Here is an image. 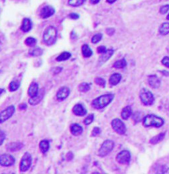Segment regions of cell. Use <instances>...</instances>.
Returning a JSON list of instances; mask_svg holds the SVG:
<instances>
[{
    "mask_svg": "<svg viewBox=\"0 0 169 174\" xmlns=\"http://www.w3.org/2000/svg\"><path fill=\"white\" fill-rule=\"evenodd\" d=\"M122 80V75L119 73H114L111 75V76L109 77V83L110 84V86H116L121 82Z\"/></svg>",
    "mask_w": 169,
    "mask_h": 174,
    "instance_id": "18",
    "label": "cell"
},
{
    "mask_svg": "<svg viewBox=\"0 0 169 174\" xmlns=\"http://www.w3.org/2000/svg\"><path fill=\"white\" fill-rule=\"evenodd\" d=\"M73 157H74V155L71 152H69L67 154V159H68V161H71V160L73 159Z\"/></svg>",
    "mask_w": 169,
    "mask_h": 174,
    "instance_id": "45",
    "label": "cell"
},
{
    "mask_svg": "<svg viewBox=\"0 0 169 174\" xmlns=\"http://www.w3.org/2000/svg\"><path fill=\"white\" fill-rule=\"evenodd\" d=\"M85 0H68V4L72 7H78L83 4Z\"/></svg>",
    "mask_w": 169,
    "mask_h": 174,
    "instance_id": "33",
    "label": "cell"
},
{
    "mask_svg": "<svg viewBox=\"0 0 169 174\" xmlns=\"http://www.w3.org/2000/svg\"><path fill=\"white\" fill-rule=\"evenodd\" d=\"M72 112H73L75 115L80 117H84L87 113V109L85 108L83 105L80 103L77 104L74 106L73 108H72Z\"/></svg>",
    "mask_w": 169,
    "mask_h": 174,
    "instance_id": "13",
    "label": "cell"
},
{
    "mask_svg": "<svg viewBox=\"0 0 169 174\" xmlns=\"http://www.w3.org/2000/svg\"><path fill=\"white\" fill-rule=\"evenodd\" d=\"M68 16H69L70 18L72 20H77L79 18V16L77 14V13H71L69 15H68Z\"/></svg>",
    "mask_w": 169,
    "mask_h": 174,
    "instance_id": "43",
    "label": "cell"
},
{
    "mask_svg": "<svg viewBox=\"0 0 169 174\" xmlns=\"http://www.w3.org/2000/svg\"><path fill=\"white\" fill-rule=\"evenodd\" d=\"M167 19L168 20H169V13H168V15L167 17Z\"/></svg>",
    "mask_w": 169,
    "mask_h": 174,
    "instance_id": "49",
    "label": "cell"
},
{
    "mask_svg": "<svg viewBox=\"0 0 169 174\" xmlns=\"http://www.w3.org/2000/svg\"><path fill=\"white\" fill-rule=\"evenodd\" d=\"M113 53H114V50L113 49H109L107 50V51L105 53L101 54V55L100 56L99 61H98V65H101L103 63H105V62H107L110 58H111Z\"/></svg>",
    "mask_w": 169,
    "mask_h": 174,
    "instance_id": "15",
    "label": "cell"
},
{
    "mask_svg": "<svg viewBox=\"0 0 169 174\" xmlns=\"http://www.w3.org/2000/svg\"><path fill=\"white\" fill-rule=\"evenodd\" d=\"M70 131L71 134L74 136L81 135L83 132V128L78 123L72 124L70 127Z\"/></svg>",
    "mask_w": 169,
    "mask_h": 174,
    "instance_id": "20",
    "label": "cell"
},
{
    "mask_svg": "<svg viewBox=\"0 0 169 174\" xmlns=\"http://www.w3.org/2000/svg\"><path fill=\"white\" fill-rule=\"evenodd\" d=\"M32 156L29 153H25L22 157L20 163V171L21 172H26L30 168L32 165Z\"/></svg>",
    "mask_w": 169,
    "mask_h": 174,
    "instance_id": "8",
    "label": "cell"
},
{
    "mask_svg": "<svg viewBox=\"0 0 169 174\" xmlns=\"http://www.w3.org/2000/svg\"><path fill=\"white\" fill-rule=\"evenodd\" d=\"M39 147L41 152L42 153H46L50 148V143L46 139L42 140V141H40L39 144Z\"/></svg>",
    "mask_w": 169,
    "mask_h": 174,
    "instance_id": "25",
    "label": "cell"
},
{
    "mask_svg": "<svg viewBox=\"0 0 169 174\" xmlns=\"http://www.w3.org/2000/svg\"><path fill=\"white\" fill-rule=\"evenodd\" d=\"M103 38V35L101 33H97L91 39V43L93 44H97L101 41Z\"/></svg>",
    "mask_w": 169,
    "mask_h": 174,
    "instance_id": "35",
    "label": "cell"
},
{
    "mask_svg": "<svg viewBox=\"0 0 169 174\" xmlns=\"http://www.w3.org/2000/svg\"><path fill=\"white\" fill-rule=\"evenodd\" d=\"M107 48L105 46H99V47H97V53L99 54H103L105 53L107 51Z\"/></svg>",
    "mask_w": 169,
    "mask_h": 174,
    "instance_id": "40",
    "label": "cell"
},
{
    "mask_svg": "<svg viewBox=\"0 0 169 174\" xmlns=\"http://www.w3.org/2000/svg\"><path fill=\"white\" fill-rule=\"evenodd\" d=\"M44 94H45V91H44V89H42V90H40L39 91V93H38V94L36 95V96L30 98L29 99V104L32 106L39 104L41 102V100L43 99Z\"/></svg>",
    "mask_w": 169,
    "mask_h": 174,
    "instance_id": "16",
    "label": "cell"
},
{
    "mask_svg": "<svg viewBox=\"0 0 169 174\" xmlns=\"http://www.w3.org/2000/svg\"><path fill=\"white\" fill-rule=\"evenodd\" d=\"M57 31L55 27L50 26L45 30L43 35V41L46 45H53L57 41Z\"/></svg>",
    "mask_w": 169,
    "mask_h": 174,
    "instance_id": "4",
    "label": "cell"
},
{
    "mask_svg": "<svg viewBox=\"0 0 169 174\" xmlns=\"http://www.w3.org/2000/svg\"><path fill=\"white\" fill-rule=\"evenodd\" d=\"M115 32H116L115 29L113 28H107V30H106V32L109 36L113 35H114Z\"/></svg>",
    "mask_w": 169,
    "mask_h": 174,
    "instance_id": "42",
    "label": "cell"
},
{
    "mask_svg": "<svg viewBox=\"0 0 169 174\" xmlns=\"http://www.w3.org/2000/svg\"><path fill=\"white\" fill-rule=\"evenodd\" d=\"M111 125L113 130L119 135H124L127 132L126 126L120 118H113L111 122Z\"/></svg>",
    "mask_w": 169,
    "mask_h": 174,
    "instance_id": "6",
    "label": "cell"
},
{
    "mask_svg": "<svg viewBox=\"0 0 169 174\" xmlns=\"http://www.w3.org/2000/svg\"><path fill=\"white\" fill-rule=\"evenodd\" d=\"M16 159L9 154H3L0 155V165L3 167H10L14 164Z\"/></svg>",
    "mask_w": 169,
    "mask_h": 174,
    "instance_id": "10",
    "label": "cell"
},
{
    "mask_svg": "<svg viewBox=\"0 0 169 174\" xmlns=\"http://www.w3.org/2000/svg\"><path fill=\"white\" fill-rule=\"evenodd\" d=\"M166 137V132H160L159 134H158L156 136H154L153 137H152L149 143L150 144L152 145H156L158 143H161L162 141H163V140Z\"/></svg>",
    "mask_w": 169,
    "mask_h": 174,
    "instance_id": "19",
    "label": "cell"
},
{
    "mask_svg": "<svg viewBox=\"0 0 169 174\" xmlns=\"http://www.w3.org/2000/svg\"><path fill=\"white\" fill-rule=\"evenodd\" d=\"M162 64L164 66H165L166 67L168 68L169 69V57H164L163 59H162L161 61Z\"/></svg>",
    "mask_w": 169,
    "mask_h": 174,
    "instance_id": "38",
    "label": "cell"
},
{
    "mask_svg": "<svg viewBox=\"0 0 169 174\" xmlns=\"http://www.w3.org/2000/svg\"><path fill=\"white\" fill-rule=\"evenodd\" d=\"M101 128L99 127H94L91 131V136H93V137H95V136H97L101 134Z\"/></svg>",
    "mask_w": 169,
    "mask_h": 174,
    "instance_id": "37",
    "label": "cell"
},
{
    "mask_svg": "<svg viewBox=\"0 0 169 174\" xmlns=\"http://www.w3.org/2000/svg\"><path fill=\"white\" fill-rule=\"evenodd\" d=\"M20 86V82L18 80H13L9 85V90L10 91H16Z\"/></svg>",
    "mask_w": 169,
    "mask_h": 174,
    "instance_id": "29",
    "label": "cell"
},
{
    "mask_svg": "<svg viewBox=\"0 0 169 174\" xmlns=\"http://www.w3.org/2000/svg\"><path fill=\"white\" fill-rule=\"evenodd\" d=\"M71 57V54L68 52H64L62 53L58 57H57V61H67L68 59H69Z\"/></svg>",
    "mask_w": 169,
    "mask_h": 174,
    "instance_id": "31",
    "label": "cell"
},
{
    "mask_svg": "<svg viewBox=\"0 0 169 174\" xmlns=\"http://www.w3.org/2000/svg\"><path fill=\"white\" fill-rule=\"evenodd\" d=\"M115 147V143L113 140L107 139L102 143L98 151L99 157H105L111 153Z\"/></svg>",
    "mask_w": 169,
    "mask_h": 174,
    "instance_id": "5",
    "label": "cell"
},
{
    "mask_svg": "<svg viewBox=\"0 0 169 174\" xmlns=\"http://www.w3.org/2000/svg\"><path fill=\"white\" fill-rule=\"evenodd\" d=\"M163 118L155 114H147L142 118V125L146 128H161L164 124Z\"/></svg>",
    "mask_w": 169,
    "mask_h": 174,
    "instance_id": "2",
    "label": "cell"
},
{
    "mask_svg": "<svg viewBox=\"0 0 169 174\" xmlns=\"http://www.w3.org/2000/svg\"><path fill=\"white\" fill-rule=\"evenodd\" d=\"M32 23L29 18H24L22 21L21 30L24 32H28L32 29Z\"/></svg>",
    "mask_w": 169,
    "mask_h": 174,
    "instance_id": "22",
    "label": "cell"
},
{
    "mask_svg": "<svg viewBox=\"0 0 169 174\" xmlns=\"http://www.w3.org/2000/svg\"><path fill=\"white\" fill-rule=\"evenodd\" d=\"M159 33L161 35L166 36L169 34V22H164L160 25L159 30Z\"/></svg>",
    "mask_w": 169,
    "mask_h": 174,
    "instance_id": "26",
    "label": "cell"
},
{
    "mask_svg": "<svg viewBox=\"0 0 169 174\" xmlns=\"http://www.w3.org/2000/svg\"><path fill=\"white\" fill-rule=\"evenodd\" d=\"M15 106H10L6 108L4 110L0 112V124L3 123V122L8 120L9 118H11L13 114L15 113Z\"/></svg>",
    "mask_w": 169,
    "mask_h": 174,
    "instance_id": "9",
    "label": "cell"
},
{
    "mask_svg": "<svg viewBox=\"0 0 169 174\" xmlns=\"http://www.w3.org/2000/svg\"><path fill=\"white\" fill-rule=\"evenodd\" d=\"M94 118H95V116L94 114H91L88 115L87 117L85 118V120L83 121L84 124L85 125H89L91 124L93 122L94 120Z\"/></svg>",
    "mask_w": 169,
    "mask_h": 174,
    "instance_id": "36",
    "label": "cell"
},
{
    "mask_svg": "<svg viewBox=\"0 0 169 174\" xmlns=\"http://www.w3.org/2000/svg\"><path fill=\"white\" fill-rule=\"evenodd\" d=\"M160 72L164 76H166V77H168L169 76V71H167V70H162V71H160Z\"/></svg>",
    "mask_w": 169,
    "mask_h": 174,
    "instance_id": "44",
    "label": "cell"
},
{
    "mask_svg": "<svg viewBox=\"0 0 169 174\" xmlns=\"http://www.w3.org/2000/svg\"><path fill=\"white\" fill-rule=\"evenodd\" d=\"M115 95L112 93H108L100 95V96L96 98L91 102L92 107L96 109V110H102L112 103L113 99H114Z\"/></svg>",
    "mask_w": 169,
    "mask_h": 174,
    "instance_id": "1",
    "label": "cell"
},
{
    "mask_svg": "<svg viewBox=\"0 0 169 174\" xmlns=\"http://www.w3.org/2000/svg\"><path fill=\"white\" fill-rule=\"evenodd\" d=\"M95 83L98 86L101 87L103 88L105 87L106 86V81L102 77H96L95 79Z\"/></svg>",
    "mask_w": 169,
    "mask_h": 174,
    "instance_id": "32",
    "label": "cell"
},
{
    "mask_svg": "<svg viewBox=\"0 0 169 174\" xmlns=\"http://www.w3.org/2000/svg\"><path fill=\"white\" fill-rule=\"evenodd\" d=\"M132 159V154L129 150L123 149L119 151L116 155V160L120 165L129 164Z\"/></svg>",
    "mask_w": 169,
    "mask_h": 174,
    "instance_id": "7",
    "label": "cell"
},
{
    "mask_svg": "<svg viewBox=\"0 0 169 174\" xmlns=\"http://www.w3.org/2000/svg\"><path fill=\"white\" fill-rule=\"evenodd\" d=\"M36 43V39L33 38V37H28V38H27L25 40V44L27 46H28L30 47H32L34 46H35Z\"/></svg>",
    "mask_w": 169,
    "mask_h": 174,
    "instance_id": "34",
    "label": "cell"
},
{
    "mask_svg": "<svg viewBox=\"0 0 169 174\" xmlns=\"http://www.w3.org/2000/svg\"><path fill=\"white\" fill-rule=\"evenodd\" d=\"M100 2V0H90V2L92 4H97Z\"/></svg>",
    "mask_w": 169,
    "mask_h": 174,
    "instance_id": "46",
    "label": "cell"
},
{
    "mask_svg": "<svg viewBox=\"0 0 169 174\" xmlns=\"http://www.w3.org/2000/svg\"><path fill=\"white\" fill-rule=\"evenodd\" d=\"M81 51L83 56L85 58H89L93 55V50L90 48V46L87 44H85L82 46Z\"/></svg>",
    "mask_w": 169,
    "mask_h": 174,
    "instance_id": "24",
    "label": "cell"
},
{
    "mask_svg": "<svg viewBox=\"0 0 169 174\" xmlns=\"http://www.w3.org/2000/svg\"><path fill=\"white\" fill-rule=\"evenodd\" d=\"M139 98L142 104L146 106H151L154 104L155 102L153 93L147 88H142L140 91Z\"/></svg>",
    "mask_w": 169,
    "mask_h": 174,
    "instance_id": "3",
    "label": "cell"
},
{
    "mask_svg": "<svg viewBox=\"0 0 169 174\" xmlns=\"http://www.w3.org/2000/svg\"><path fill=\"white\" fill-rule=\"evenodd\" d=\"M6 139V134L3 131L0 130V146H1Z\"/></svg>",
    "mask_w": 169,
    "mask_h": 174,
    "instance_id": "41",
    "label": "cell"
},
{
    "mask_svg": "<svg viewBox=\"0 0 169 174\" xmlns=\"http://www.w3.org/2000/svg\"><path fill=\"white\" fill-rule=\"evenodd\" d=\"M168 9H169V5H164L161 7V8L160 9V13L161 14H165V13H167Z\"/></svg>",
    "mask_w": 169,
    "mask_h": 174,
    "instance_id": "39",
    "label": "cell"
},
{
    "mask_svg": "<svg viewBox=\"0 0 169 174\" xmlns=\"http://www.w3.org/2000/svg\"><path fill=\"white\" fill-rule=\"evenodd\" d=\"M107 2H108L109 3H113L116 2V0H107Z\"/></svg>",
    "mask_w": 169,
    "mask_h": 174,
    "instance_id": "47",
    "label": "cell"
},
{
    "mask_svg": "<svg viewBox=\"0 0 169 174\" xmlns=\"http://www.w3.org/2000/svg\"><path fill=\"white\" fill-rule=\"evenodd\" d=\"M23 147V144L21 143H9L6 146L7 150L9 151H18V150L21 149Z\"/></svg>",
    "mask_w": 169,
    "mask_h": 174,
    "instance_id": "23",
    "label": "cell"
},
{
    "mask_svg": "<svg viewBox=\"0 0 169 174\" xmlns=\"http://www.w3.org/2000/svg\"><path fill=\"white\" fill-rule=\"evenodd\" d=\"M133 114L132 108V106L130 105L126 106L125 107H123L121 112V117H122V120H126L127 119H129Z\"/></svg>",
    "mask_w": 169,
    "mask_h": 174,
    "instance_id": "17",
    "label": "cell"
},
{
    "mask_svg": "<svg viewBox=\"0 0 169 174\" xmlns=\"http://www.w3.org/2000/svg\"><path fill=\"white\" fill-rule=\"evenodd\" d=\"M4 91H5V90H3V89H1V88H0V95H1Z\"/></svg>",
    "mask_w": 169,
    "mask_h": 174,
    "instance_id": "48",
    "label": "cell"
},
{
    "mask_svg": "<svg viewBox=\"0 0 169 174\" xmlns=\"http://www.w3.org/2000/svg\"><path fill=\"white\" fill-rule=\"evenodd\" d=\"M127 65V61L125 59H122L120 60H118L116 61V62L113 63V67L115 69H123L125 68Z\"/></svg>",
    "mask_w": 169,
    "mask_h": 174,
    "instance_id": "27",
    "label": "cell"
},
{
    "mask_svg": "<svg viewBox=\"0 0 169 174\" xmlns=\"http://www.w3.org/2000/svg\"><path fill=\"white\" fill-rule=\"evenodd\" d=\"M39 84L35 82H32L30 84V86L28 88V94L30 98H32V97L36 96V95L38 94V93H39Z\"/></svg>",
    "mask_w": 169,
    "mask_h": 174,
    "instance_id": "21",
    "label": "cell"
},
{
    "mask_svg": "<svg viewBox=\"0 0 169 174\" xmlns=\"http://www.w3.org/2000/svg\"><path fill=\"white\" fill-rule=\"evenodd\" d=\"M29 53L30 55L32 57H39L42 54L43 50L42 49H41L40 47H36L31 49Z\"/></svg>",
    "mask_w": 169,
    "mask_h": 174,
    "instance_id": "28",
    "label": "cell"
},
{
    "mask_svg": "<svg viewBox=\"0 0 169 174\" xmlns=\"http://www.w3.org/2000/svg\"><path fill=\"white\" fill-rule=\"evenodd\" d=\"M78 89L81 92H83V93H86V92H87L90 90L91 86L88 83L83 82L79 85Z\"/></svg>",
    "mask_w": 169,
    "mask_h": 174,
    "instance_id": "30",
    "label": "cell"
},
{
    "mask_svg": "<svg viewBox=\"0 0 169 174\" xmlns=\"http://www.w3.org/2000/svg\"><path fill=\"white\" fill-rule=\"evenodd\" d=\"M148 83L152 89H158L161 86V81L156 75H150L148 76Z\"/></svg>",
    "mask_w": 169,
    "mask_h": 174,
    "instance_id": "12",
    "label": "cell"
},
{
    "mask_svg": "<svg viewBox=\"0 0 169 174\" xmlns=\"http://www.w3.org/2000/svg\"><path fill=\"white\" fill-rule=\"evenodd\" d=\"M54 13H55V9L53 6H46L41 9L40 16L42 18L46 19L48 18H50V16L54 15Z\"/></svg>",
    "mask_w": 169,
    "mask_h": 174,
    "instance_id": "14",
    "label": "cell"
},
{
    "mask_svg": "<svg viewBox=\"0 0 169 174\" xmlns=\"http://www.w3.org/2000/svg\"><path fill=\"white\" fill-rule=\"evenodd\" d=\"M71 93L70 89L67 87H63L60 88L57 93V98L58 100L63 101L69 96Z\"/></svg>",
    "mask_w": 169,
    "mask_h": 174,
    "instance_id": "11",
    "label": "cell"
}]
</instances>
